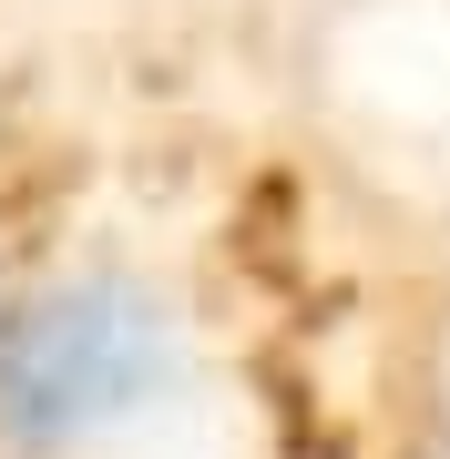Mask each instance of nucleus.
<instances>
[{"instance_id":"f257e3e1","label":"nucleus","mask_w":450,"mask_h":459,"mask_svg":"<svg viewBox=\"0 0 450 459\" xmlns=\"http://www.w3.org/2000/svg\"><path fill=\"white\" fill-rule=\"evenodd\" d=\"M174 307L134 265H51L0 316V459H72L154 409Z\"/></svg>"},{"instance_id":"f03ea898","label":"nucleus","mask_w":450,"mask_h":459,"mask_svg":"<svg viewBox=\"0 0 450 459\" xmlns=\"http://www.w3.org/2000/svg\"><path fill=\"white\" fill-rule=\"evenodd\" d=\"M21 286H31V276H21V265H11V246H0V316L21 307Z\"/></svg>"}]
</instances>
